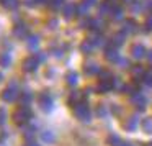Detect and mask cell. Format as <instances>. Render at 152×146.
Wrapping results in <instances>:
<instances>
[{
  "label": "cell",
  "mask_w": 152,
  "mask_h": 146,
  "mask_svg": "<svg viewBox=\"0 0 152 146\" xmlns=\"http://www.w3.org/2000/svg\"><path fill=\"white\" fill-rule=\"evenodd\" d=\"M108 145L110 146H129L126 141H123L118 135H110L108 136Z\"/></svg>",
  "instance_id": "obj_21"
},
{
  "label": "cell",
  "mask_w": 152,
  "mask_h": 146,
  "mask_svg": "<svg viewBox=\"0 0 152 146\" xmlns=\"http://www.w3.org/2000/svg\"><path fill=\"white\" fill-rule=\"evenodd\" d=\"M36 135V126H25L23 130V136L26 139H33V136Z\"/></svg>",
  "instance_id": "obj_24"
},
{
  "label": "cell",
  "mask_w": 152,
  "mask_h": 146,
  "mask_svg": "<svg viewBox=\"0 0 152 146\" xmlns=\"http://www.w3.org/2000/svg\"><path fill=\"white\" fill-rule=\"evenodd\" d=\"M13 36L15 38H20V40H26L30 36V30L25 23H17L13 27Z\"/></svg>",
  "instance_id": "obj_7"
},
{
  "label": "cell",
  "mask_w": 152,
  "mask_h": 146,
  "mask_svg": "<svg viewBox=\"0 0 152 146\" xmlns=\"http://www.w3.org/2000/svg\"><path fill=\"white\" fill-rule=\"evenodd\" d=\"M5 120H7V112H5V108H0V125H4Z\"/></svg>",
  "instance_id": "obj_36"
},
{
  "label": "cell",
  "mask_w": 152,
  "mask_h": 146,
  "mask_svg": "<svg viewBox=\"0 0 152 146\" xmlns=\"http://www.w3.org/2000/svg\"><path fill=\"white\" fill-rule=\"evenodd\" d=\"M38 102H39L41 110H44V112H51L54 107V100L49 95V92H41L39 97H38Z\"/></svg>",
  "instance_id": "obj_4"
},
{
  "label": "cell",
  "mask_w": 152,
  "mask_h": 146,
  "mask_svg": "<svg viewBox=\"0 0 152 146\" xmlns=\"http://www.w3.org/2000/svg\"><path fill=\"white\" fill-rule=\"evenodd\" d=\"M142 80H144L147 86H152V69L145 71V72H144V77H142Z\"/></svg>",
  "instance_id": "obj_32"
},
{
  "label": "cell",
  "mask_w": 152,
  "mask_h": 146,
  "mask_svg": "<svg viewBox=\"0 0 152 146\" xmlns=\"http://www.w3.org/2000/svg\"><path fill=\"white\" fill-rule=\"evenodd\" d=\"M105 58L110 61V63H118V61H119V54H118V51H116V48H111V46L106 48Z\"/></svg>",
  "instance_id": "obj_16"
},
{
  "label": "cell",
  "mask_w": 152,
  "mask_h": 146,
  "mask_svg": "<svg viewBox=\"0 0 152 146\" xmlns=\"http://www.w3.org/2000/svg\"><path fill=\"white\" fill-rule=\"evenodd\" d=\"M41 138H43V141H46V143H54L56 136H54V133H53V131L46 130V131H43V133H41Z\"/></svg>",
  "instance_id": "obj_26"
},
{
  "label": "cell",
  "mask_w": 152,
  "mask_h": 146,
  "mask_svg": "<svg viewBox=\"0 0 152 146\" xmlns=\"http://www.w3.org/2000/svg\"><path fill=\"white\" fill-rule=\"evenodd\" d=\"M137 123H139V117L137 115H131L128 117V120H124V128L128 130V131H136V128H137Z\"/></svg>",
  "instance_id": "obj_13"
},
{
  "label": "cell",
  "mask_w": 152,
  "mask_h": 146,
  "mask_svg": "<svg viewBox=\"0 0 152 146\" xmlns=\"http://www.w3.org/2000/svg\"><path fill=\"white\" fill-rule=\"evenodd\" d=\"M131 103L137 110H141V112H142V110H145V107H147V99H145L141 92H136L134 95L131 97Z\"/></svg>",
  "instance_id": "obj_6"
},
{
  "label": "cell",
  "mask_w": 152,
  "mask_h": 146,
  "mask_svg": "<svg viewBox=\"0 0 152 146\" xmlns=\"http://www.w3.org/2000/svg\"><path fill=\"white\" fill-rule=\"evenodd\" d=\"M145 146H152V141H151V143H147V145H145Z\"/></svg>",
  "instance_id": "obj_43"
},
{
  "label": "cell",
  "mask_w": 152,
  "mask_h": 146,
  "mask_svg": "<svg viewBox=\"0 0 152 146\" xmlns=\"http://www.w3.org/2000/svg\"><path fill=\"white\" fill-rule=\"evenodd\" d=\"M20 95V89H18L17 82H10V86H7L2 94H0V99L4 100V102H15Z\"/></svg>",
  "instance_id": "obj_3"
},
{
  "label": "cell",
  "mask_w": 152,
  "mask_h": 146,
  "mask_svg": "<svg viewBox=\"0 0 152 146\" xmlns=\"http://www.w3.org/2000/svg\"><path fill=\"white\" fill-rule=\"evenodd\" d=\"M66 82L69 84V86H75V84L79 82V76H77V72H67Z\"/></svg>",
  "instance_id": "obj_25"
},
{
  "label": "cell",
  "mask_w": 152,
  "mask_h": 146,
  "mask_svg": "<svg viewBox=\"0 0 152 146\" xmlns=\"http://www.w3.org/2000/svg\"><path fill=\"white\" fill-rule=\"evenodd\" d=\"M93 49H95V43H93L92 38H87L85 41H82V44H80V51H82L83 54L93 53Z\"/></svg>",
  "instance_id": "obj_15"
},
{
  "label": "cell",
  "mask_w": 152,
  "mask_h": 146,
  "mask_svg": "<svg viewBox=\"0 0 152 146\" xmlns=\"http://www.w3.org/2000/svg\"><path fill=\"white\" fill-rule=\"evenodd\" d=\"M111 7H113V5L110 4V0H108V2H103V4L100 5V15H110Z\"/></svg>",
  "instance_id": "obj_29"
},
{
  "label": "cell",
  "mask_w": 152,
  "mask_h": 146,
  "mask_svg": "<svg viewBox=\"0 0 152 146\" xmlns=\"http://www.w3.org/2000/svg\"><path fill=\"white\" fill-rule=\"evenodd\" d=\"M96 115L100 117V118H105L106 115H108V108H106V105L105 103H102V105H98V108H96Z\"/></svg>",
  "instance_id": "obj_31"
},
{
  "label": "cell",
  "mask_w": 152,
  "mask_h": 146,
  "mask_svg": "<svg viewBox=\"0 0 152 146\" xmlns=\"http://www.w3.org/2000/svg\"><path fill=\"white\" fill-rule=\"evenodd\" d=\"M124 36H126L124 31H121V33L115 35V36L111 38V41H110V46H111V48H116V49H118V48L121 46L123 43H124Z\"/></svg>",
  "instance_id": "obj_17"
},
{
  "label": "cell",
  "mask_w": 152,
  "mask_h": 146,
  "mask_svg": "<svg viewBox=\"0 0 152 146\" xmlns=\"http://www.w3.org/2000/svg\"><path fill=\"white\" fill-rule=\"evenodd\" d=\"M145 31H152V13L147 17V20H145Z\"/></svg>",
  "instance_id": "obj_35"
},
{
  "label": "cell",
  "mask_w": 152,
  "mask_h": 146,
  "mask_svg": "<svg viewBox=\"0 0 152 146\" xmlns=\"http://www.w3.org/2000/svg\"><path fill=\"white\" fill-rule=\"evenodd\" d=\"M31 117H33V112H31L30 107H28V105H21L20 108H17L13 112V122L17 123V125L25 126L31 120Z\"/></svg>",
  "instance_id": "obj_1"
},
{
  "label": "cell",
  "mask_w": 152,
  "mask_h": 146,
  "mask_svg": "<svg viewBox=\"0 0 152 146\" xmlns=\"http://www.w3.org/2000/svg\"><path fill=\"white\" fill-rule=\"evenodd\" d=\"M115 86H116L115 77H113V79H106V80H98V92L108 94V92H111V90L115 89Z\"/></svg>",
  "instance_id": "obj_8"
},
{
  "label": "cell",
  "mask_w": 152,
  "mask_h": 146,
  "mask_svg": "<svg viewBox=\"0 0 152 146\" xmlns=\"http://www.w3.org/2000/svg\"><path fill=\"white\" fill-rule=\"evenodd\" d=\"M83 72L87 74V76H95V74L100 72V67L96 63H93V61H87L85 64H83Z\"/></svg>",
  "instance_id": "obj_10"
},
{
  "label": "cell",
  "mask_w": 152,
  "mask_h": 146,
  "mask_svg": "<svg viewBox=\"0 0 152 146\" xmlns=\"http://www.w3.org/2000/svg\"><path fill=\"white\" fill-rule=\"evenodd\" d=\"M145 56H147L149 63H152V51H147V53H145Z\"/></svg>",
  "instance_id": "obj_40"
},
{
  "label": "cell",
  "mask_w": 152,
  "mask_h": 146,
  "mask_svg": "<svg viewBox=\"0 0 152 146\" xmlns=\"http://www.w3.org/2000/svg\"><path fill=\"white\" fill-rule=\"evenodd\" d=\"M141 125H142V130H144L147 135H151L152 133V118H144Z\"/></svg>",
  "instance_id": "obj_28"
},
{
  "label": "cell",
  "mask_w": 152,
  "mask_h": 146,
  "mask_svg": "<svg viewBox=\"0 0 152 146\" xmlns=\"http://www.w3.org/2000/svg\"><path fill=\"white\" fill-rule=\"evenodd\" d=\"M123 92L129 94V95H134L137 92V86L136 84H128V86H123Z\"/></svg>",
  "instance_id": "obj_30"
},
{
  "label": "cell",
  "mask_w": 152,
  "mask_h": 146,
  "mask_svg": "<svg viewBox=\"0 0 152 146\" xmlns=\"http://www.w3.org/2000/svg\"><path fill=\"white\" fill-rule=\"evenodd\" d=\"M46 0H25V4L28 7H34V5H39V4H44Z\"/></svg>",
  "instance_id": "obj_33"
},
{
  "label": "cell",
  "mask_w": 152,
  "mask_h": 146,
  "mask_svg": "<svg viewBox=\"0 0 152 146\" xmlns=\"http://www.w3.org/2000/svg\"><path fill=\"white\" fill-rule=\"evenodd\" d=\"M62 15H64V18H67V20H70L72 17H75V15H77V5H75V4H67V5H64Z\"/></svg>",
  "instance_id": "obj_14"
},
{
  "label": "cell",
  "mask_w": 152,
  "mask_h": 146,
  "mask_svg": "<svg viewBox=\"0 0 152 146\" xmlns=\"http://www.w3.org/2000/svg\"><path fill=\"white\" fill-rule=\"evenodd\" d=\"M38 66H39V59H38L36 56H28L26 59L23 61V64H21V69H23L25 72H34V71L38 69Z\"/></svg>",
  "instance_id": "obj_5"
},
{
  "label": "cell",
  "mask_w": 152,
  "mask_h": 146,
  "mask_svg": "<svg viewBox=\"0 0 152 146\" xmlns=\"http://www.w3.org/2000/svg\"><path fill=\"white\" fill-rule=\"evenodd\" d=\"M36 53H38V51H36ZM36 58L39 59V63H41V61L46 59V54H44V53H38V54H36Z\"/></svg>",
  "instance_id": "obj_38"
},
{
  "label": "cell",
  "mask_w": 152,
  "mask_h": 146,
  "mask_svg": "<svg viewBox=\"0 0 152 146\" xmlns=\"http://www.w3.org/2000/svg\"><path fill=\"white\" fill-rule=\"evenodd\" d=\"M123 31H124V33H136V31H137V25H136V21L134 20H128L124 23V28H123Z\"/></svg>",
  "instance_id": "obj_22"
},
{
  "label": "cell",
  "mask_w": 152,
  "mask_h": 146,
  "mask_svg": "<svg viewBox=\"0 0 152 146\" xmlns=\"http://www.w3.org/2000/svg\"><path fill=\"white\" fill-rule=\"evenodd\" d=\"M5 136H7V133H5L4 130H0V143H2V141L5 139Z\"/></svg>",
  "instance_id": "obj_39"
},
{
  "label": "cell",
  "mask_w": 152,
  "mask_h": 146,
  "mask_svg": "<svg viewBox=\"0 0 152 146\" xmlns=\"http://www.w3.org/2000/svg\"><path fill=\"white\" fill-rule=\"evenodd\" d=\"M110 17L115 18V20H119L123 17V8L121 7H111V12H110Z\"/></svg>",
  "instance_id": "obj_27"
},
{
  "label": "cell",
  "mask_w": 152,
  "mask_h": 146,
  "mask_svg": "<svg viewBox=\"0 0 152 146\" xmlns=\"http://www.w3.org/2000/svg\"><path fill=\"white\" fill-rule=\"evenodd\" d=\"M72 108H74V115L77 117V120H80V122H83V123H88L90 120H92V113H90L88 103H87L85 100H82V102L77 103Z\"/></svg>",
  "instance_id": "obj_2"
},
{
  "label": "cell",
  "mask_w": 152,
  "mask_h": 146,
  "mask_svg": "<svg viewBox=\"0 0 152 146\" xmlns=\"http://www.w3.org/2000/svg\"><path fill=\"white\" fill-rule=\"evenodd\" d=\"M2 80H4V74L0 72V82H2Z\"/></svg>",
  "instance_id": "obj_42"
},
{
  "label": "cell",
  "mask_w": 152,
  "mask_h": 146,
  "mask_svg": "<svg viewBox=\"0 0 152 146\" xmlns=\"http://www.w3.org/2000/svg\"><path fill=\"white\" fill-rule=\"evenodd\" d=\"M144 72H145V71L142 69L139 64H136V66L131 67V76H132V79H134L136 82H137L139 79H142V77H144Z\"/></svg>",
  "instance_id": "obj_19"
},
{
  "label": "cell",
  "mask_w": 152,
  "mask_h": 146,
  "mask_svg": "<svg viewBox=\"0 0 152 146\" xmlns=\"http://www.w3.org/2000/svg\"><path fill=\"white\" fill-rule=\"evenodd\" d=\"M25 146H39V143H36L34 139H28V141L25 143Z\"/></svg>",
  "instance_id": "obj_37"
},
{
  "label": "cell",
  "mask_w": 152,
  "mask_h": 146,
  "mask_svg": "<svg viewBox=\"0 0 152 146\" xmlns=\"http://www.w3.org/2000/svg\"><path fill=\"white\" fill-rule=\"evenodd\" d=\"M51 28H56V20H51Z\"/></svg>",
  "instance_id": "obj_41"
},
{
  "label": "cell",
  "mask_w": 152,
  "mask_h": 146,
  "mask_svg": "<svg viewBox=\"0 0 152 146\" xmlns=\"http://www.w3.org/2000/svg\"><path fill=\"white\" fill-rule=\"evenodd\" d=\"M64 4V0H49V7L51 8H59Z\"/></svg>",
  "instance_id": "obj_34"
},
{
  "label": "cell",
  "mask_w": 152,
  "mask_h": 146,
  "mask_svg": "<svg viewBox=\"0 0 152 146\" xmlns=\"http://www.w3.org/2000/svg\"><path fill=\"white\" fill-rule=\"evenodd\" d=\"M82 100H85V92H82V90H72L67 102H69L70 107H75L77 103H80Z\"/></svg>",
  "instance_id": "obj_9"
},
{
  "label": "cell",
  "mask_w": 152,
  "mask_h": 146,
  "mask_svg": "<svg viewBox=\"0 0 152 146\" xmlns=\"http://www.w3.org/2000/svg\"><path fill=\"white\" fill-rule=\"evenodd\" d=\"M145 53H147L145 48L142 46V44H139V43H136V44H132V46H131V54H132L134 59H141V58H144Z\"/></svg>",
  "instance_id": "obj_12"
},
{
  "label": "cell",
  "mask_w": 152,
  "mask_h": 146,
  "mask_svg": "<svg viewBox=\"0 0 152 146\" xmlns=\"http://www.w3.org/2000/svg\"><path fill=\"white\" fill-rule=\"evenodd\" d=\"M26 44H28V49L36 53L38 48H39V38L34 36V35H30V36L26 38Z\"/></svg>",
  "instance_id": "obj_18"
},
{
  "label": "cell",
  "mask_w": 152,
  "mask_h": 146,
  "mask_svg": "<svg viewBox=\"0 0 152 146\" xmlns=\"http://www.w3.org/2000/svg\"><path fill=\"white\" fill-rule=\"evenodd\" d=\"M18 99H20V103H21V105H30L31 100H33V94H31L30 90H23V92L18 95Z\"/></svg>",
  "instance_id": "obj_20"
},
{
  "label": "cell",
  "mask_w": 152,
  "mask_h": 146,
  "mask_svg": "<svg viewBox=\"0 0 152 146\" xmlns=\"http://www.w3.org/2000/svg\"><path fill=\"white\" fill-rule=\"evenodd\" d=\"M0 66H2V67H10L12 66V56L8 53H2V54H0Z\"/></svg>",
  "instance_id": "obj_23"
},
{
  "label": "cell",
  "mask_w": 152,
  "mask_h": 146,
  "mask_svg": "<svg viewBox=\"0 0 152 146\" xmlns=\"http://www.w3.org/2000/svg\"><path fill=\"white\" fill-rule=\"evenodd\" d=\"M82 27H87V28H90V30H93V31H100V30H103V21H100L98 18H92V20L83 21Z\"/></svg>",
  "instance_id": "obj_11"
},
{
  "label": "cell",
  "mask_w": 152,
  "mask_h": 146,
  "mask_svg": "<svg viewBox=\"0 0 152 146\" xmlns=\"http://www.w3.org/2000/svg\"><path fill=\"white\" fill-rule=\"evenodd\" d=\"M0 146H2V145H0Z\"/></svg>",
  "instance_id": "obj_44"
}]
</instances>
